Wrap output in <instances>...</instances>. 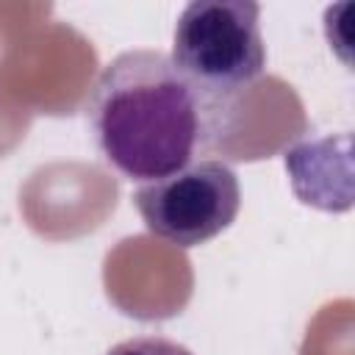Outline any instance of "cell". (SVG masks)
I'll list each match as a JSON object with an SVG mask.
<instances>
[{
  "mask_svg": "<svg viewBox=\"0 0 355 355\" xmlns=\"http://www.w3.org/2000/svg\"><path fill=\"white\" fill-rule=\"evenodd\" d=\"M230 105L194 86L166 53L128 50L103 67L86 122L105 164L153 183L200 161L227 128Z\"/></svg>",
  "mask_w": 355,
  "mask_h": 355,
  "instance_id": "obj_1",
  "label": "cell"
},
{
  "mask_svg": "<svg viewBox=\"0 0 355 355\" xmlns=\"http://www.w3.org/2000/svg\"><path fill=\"white\" fill-rule=\"evenodd\" d=\"M105 355H194V352L164 336H136L114 344Z\"/></svg>",
  "mask_w": 355,
  "mask_h": 355,
  "instance_id": "obj_4",
  "label": "cell"
},
{
  "mask_svg": "<svg viewBox=\"0 0 355 355\" xmlns=\"http://www.w3.org/2000/svg\"><path fill=\"white\" fill-rule=\"evenodd\" d=\"M133 200L153 236L189 250L233 225L241 205V189L236 172L225 161L208 158L169 178L144 183Z\"/></svg>",
  "mask_w": 355,
  "mask_h": 355,
  "instance_id": "obj_3",
  "label": "cell"
},
{
  "mask_svg": "<svg viewBox=\"0 0 355 355\" xmlns=\"http://www.w3.org/2000/svg\"><path fill=\"white\" fill-rule=\"evenodd\" d=\"M261 6L250 0H194L183 8L172 39V64L205 94L233 105L263 67Z\"/></svg>",
  "mask_w": 355,
  "mask_h": 355,
  "instance_id": "obj_2",
  "label": "cell"
}]
</instances>
